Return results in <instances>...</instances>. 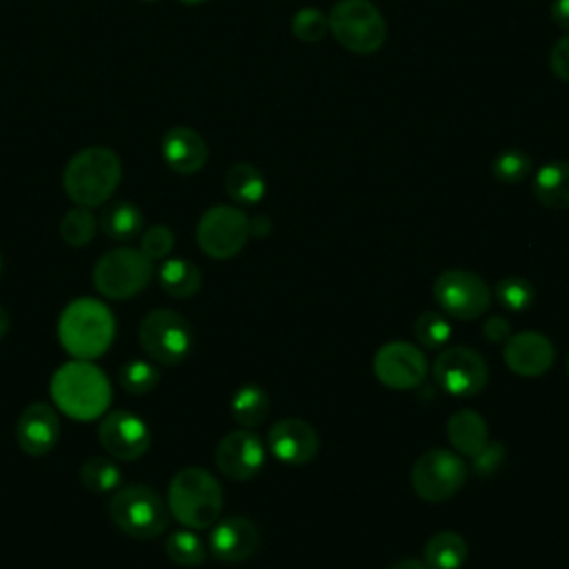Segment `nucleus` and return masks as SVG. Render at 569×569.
<instances>
[{
    "instance_id": "nucleus-33",
    "label": "nucleus",
    "mask_w": 569,
    "mask_h": 569,
    "mask_svg": "<svg viewBox=\"0 0 569 569\" xmlns=\"http://www.w3.org/2000/svg\"><path fill=\"white\" fill-rule=\"evenodd\" d=\"M529 171H531V158L518 149H507V151L498 153L491 162L493 178L505 184L522 182L529 176Z\"/></svg>"
},
{
    "instance_id": "nucleus-13",
    "label": "nucleus",
    "mask_w": 569,
    "mask_h": 569,
    "mask_svg": "<svg viewBox=\"0 0 569 569\" xmlns=\"http://www.w3.org/2000/svg\"><path fill=\"white\" fill-rule=\"evenodd\" d=\"M373 373L389 389H413L425 380L427 360L411 342L393 340L382 345L373 356Z\"/></svg>"
},
{
    "instance_id": "nucleus-7",
    "label": "nucleus",
    "mask_w": 569,
    "mask_h": 569,
    "mask_svg": "<svg viewBox=\"0 0 569 569\" xmlns=\"http://www.w3.org/2000/svg\"><path fill=\"white\" fill-rule=\"evenodd\" d=\"M153 260L142 249L118 247L102 253L93 267V284L107 298H131L149 284Z\"/></svg>"
},
{
    "instance_id": "nucleus-10",
    "label": "nucleus",
    "mask_w": 569,
    "mask_h": 569,
    "mask_svg": "<svg viewBox=\"0 0 569 569\" xmlns=\"http://www.w3.org/2000/svg\"><path fill=\"white\" fill-rule=\"evenodd\" d=\"M433 298L447 316L473 320L489 309L491 289L473 271L447 269L433 282Z\"/></svg>"
},
{
    "instance_id": "nucleus-18",
    "label": "nucleus",
    "mask_w": 569,
    "mask_h": 569,
    "mask_svg": "<svg viewBox=\"0 0 569 569\" xmlns=\"http://www.w3.org/2000/svg\"><path fill=\"white\" fill-rule=\"evenodd\" d=\"M258 547L260 531L244 516H231L220 520L209 536V549L222 562H242L251 558Z\"/></svg>"
},
{
    "instance_id": "nucleus-20",
    "label": "nucleus",
    "mask_w": 569,
    "mask_h": 569,
    "mask_svg": "<svg viewBox=\"0 0 569 569\" xmlns=\"http://www.w3.org/2000/svg\"><path fill=\"white\" fill-rule=\"evenodd\" d=\"M207 153L204 138L191 127L178 124L162 136V158L176 173L189 176L200 171L207 162Z\"/></svg>"
},
{
    "instance_id": "nucleus-45",
    "label": "nucleus",
    "mask_w": 569,
    "mask_h": 569,
    "mask_svg": "<svg viewBox=\"0 0 569 569\" xmlns=\"http://www.w3.org/2000/svg\"><path fill=\"white\" fill-rule=\"evenodd\" d=\"M140 2H158V0H140Z\"/></svg>"
},
{
    "instance_id": "nucleus-16",
    "label": "nucleus",
    "mask_w": 569,
    "mask_h": 569,
    "mask_svg": "<svg viewBox=\"0 0 569 569\" xmlns=\"http://www.w3.org/2000/svg\"><path fill=\"white\" fill-rule=\"evenodd\" d=\"M267 445L271 453L287 465H305L318 453L316 429L300 418H282L271 425Z\"/></svg>"
},
{
    "instance_id": "nucleus-1",
    "label": "nucleus",
    "mask_w": 569,
    "mask_h": 569,
    "mask_svg": "<svg viewBox=\"0 0 569 569\" xmlns=\"http://www.w3.org/2000/svg\"><path fill=\"white\" fill-rule=\"evenodd\" d=\"M120 158L107 147H87L78 151L64 167V193L80 207H98L107 202L120 184Z\"/></svg>"
},
{
    "instance_id": "nucleus-36",
    "label": "nucleus",
    "mask_w": 569,
    "mask_h": 569,
    "mask_svg": "<svg viewBox=\"0 0 569 569\" xmlns=\"http://www.w3.org/2000/svg\"><path fill=\"white\" fill-rule=\"evenodd\" d=\"M140 249L151 260L167 258L173 249V231L167 224H153L149 227L140 238Z\"/></svg>"
},
{
    "instance_id": "nucleus-22",
    "label": "nucleus",
    "mask_w": 569,
    "mask_h": 569,
    "mask_svg": "<svg viewBox=\"0 0 569 569\" xmlns=\"http://www.w3.org/2000/svg\"><path fill=\"white\" fill-rule=\"evenodd\" d=\"M533 196L547 209H569V162L542 164L533 176Z\"/></svg>"
},
{
    "instance_id": "nucleus-4",
    "label": "nucleus",
    "mask_w": 569,
    "mask_h": 569,
    "mask_svg": "<svg viewBox=\"0 0 569 569\" xmlns=\"http://www.w3.org/2000/svg\"><path fill=\"white\" fill-rule=\"evenodd\" d=\"M56 405L76 420L98 418L109 405V382L104 373L89 362H67L51 380Z\"/></svg>"
},
{
    "instance_id": "nucleus-19",
    "label": "nucleus",
    "mask_w": 569,
    "mask_h": 569,
    "mask_svg": "<svg viewBox=\"0 0 569 569\" xmlns=\"http://www.w3.org/2000/svg\"><path fill=\"white\" fill-rule=\"evenodd\" d=\"M58 436H60L58 413L44 402L29 405L16 422L18 447L29 456L49 453L58 442Z\"/></svg>"
},
{
    "instance_id": "nucleus-32",
    "label": "nucleus",
    "mask_w": 569,
    "mask_h": 569,
    "mask_svg": "<svg viewBox=\"0 0 569 569\" xmlns=\"http://www.w3.org/2000/svg\"><path fill=\"white\" fill-rule=\"evenodd\" d=\"M498 302L509 311H525L531 307L536 298V289L527 278L520 276H507L502 278L493 289Z\"/></svg>"
},
{
    "instance_id": "nucleus-2",
    "label": "nucleus",
    "mask_w": 569,
    "mask_h": 569,
    "mask_svg": "<svg viewBox=\"0 0 569 569\" xmlns=\"http://www.w3.org/2000/svg\"><path fill=\"white\" fill-rule=\"evenodd\" d=\"M113 316L111 311L93 300L78 298L64 307L58 320V338L67 353L89 360L102 356L113 340Z\"/></svg>"
},
{
    "instance_id": "nucleus-37",
    "label": "nucleus",
    "mask_w": 569,
    "mask_h": 569,
    "mask_svg": "<svg viewBox=\"0 0 569 569\" xmlns=\"http://www.w3.org/2000/svg\"><path fill=\"white\" fill-rule=\"evenodd\" d=\"M505 456H507V449L500 445V442H487L473 458H471V467H473V473L478 476H491L496 473L502 462H505Z\"/></svg>"
},
{
    "instance_id": "nucleus-35",
    "label": "nucleus",
    "mask_w": 569,
    "mask_h": 569,
    "mask_svg": "<svg viewBox=\"0 0 569 569\" xmlns=\"http://www.w3.org/2000/svg\"><path fill=\"white\" fill-rule=\"evenodd\" d=\"M120 385L124 391L133 393V396H140V393H147L156 387L158 382V369L149 362V360H129L120 373Z\"/></svg>"
},
{
    "instance_id": "nucleus-23",
    "label": "nucleus",
    "mask_w": 569,
    "mask_h": 569,
    "mask_svg": "<svg viewBox=\"0 0 569 569\" xmlns=\"http://www.w3.org/2000/svg\"><path fill=\"white\" fill-rule=\"evenodd\" d=\"M469 547L456 531H440L425 545V565L429 569H460L467 560Z\"/></svg>"
},
{
    "instance_id": "nucleus-46",
    "label": "nucleus",
    "mask_w": 569,
    "mask_h": 569,
    "mask_svg": "<svg viewBox=\"0 0 569 569\" xmlns=\"http://www.w3.org/2000/svg\"><path fill=\"white\" fill-rule=\"evenodd\" d=\"M567 371H569V358H567Z\"/></svg>"
},
{
    "instance_id": "nucleus-47",
    "label": "nucleus",
    "mask_w": 569,
    "mask_h": 569,
    "mask_svg": "<svg viewBox=\"0 0 569 569\" xmlns=\"http://www.w3.org/2000/svg\"><path fill=\"white\" fill-rule=\"evenodd\" d=\"M0 271H2V258H0Z\"/></svg>"
},
{
    "instance_id": "nucleus-44",
    "label": "nucleus",
    "mask_w": 569,
    "mask_h": 569,
    "mask_svg": "<svg viewBox=\"0 0 569 569\" xmlns=\"http://www.w3.org/2000/svg\"><path fill=\"white\" fill-rule=\"evenodd\" d=\"M178 2H182V4H202L207 0H178Z\"/></svg>"
},
{
    "instance_id": "nucleus-21",
    "label": "nucleus",
    "mask_w": 569,
    "mask_h": 569,
    "mask_svg": "<svg viewBox=\"0 0 569 569\" xmlns=\"http://www.w3.org/2000/svg\"><path fill=\"white\" fill-rule=\"evenodd\" d=\"M447 438L458 453L473 458L489 442V429L478 411L460 409L449 416Z\"/></svg>"
},
{
    "instance_id": "nucleus-11",
    "label": "nucleus",
    "mask_w": 569,
    "mask_h": 569,
    "mask_svg": "<svg viewBox=\"0 0 569 569\" xmlns=\"http://www.w3.org/2000/svg\"><path fill=\"white\" fill-rule=\"evenodd\" d=\"M249 238V218L244 211L231 204H216L207 209L196 227V240L200 249L216 258H233Z\"/></svg>"
},
{
    "instance_id": "nucleus-31",
    "label": "nucleus",
    "mask_w": 569,
    "mask_h": 569,
    "mask_svg": "<svg viewBox=\"0 0 569 569\" xmlns=\"http://www.w3.org/2000/svg\"><path fill=\"white\" fill-rule=\"evenodd\" d=\"M413 333L425 349H442L451 338V325L442 311H425L418 316Z\"/></svg>"
},
{
    "instance_id": "nucleus-34",
    "label": "nucleus",
    "mask_w": 569,
    "mask_h": 569,
    "mask_svg": "<svg viewBox=\"0 0 569 569\" xmlns=\"http://www.w3.org/2000/svg\"><path fill=\"white\" fill-rule=\"evenodd\" d=\"M329 31V16L316 7H302L291 16V33L302 42H320Z\"/></svg>"
},
{
    "instance_id": "nucleus-9",
    "label": "nucleus",
    "mask_w": 569,
    "mask_h": 569,
    "mask_svg": "<svg viewBox=\"0 0 569 569\" xmlns=\"http://www.w3.org/2000/svg\"><path fill=\"white\" fill-rule=\"evenodd\" d=\"M467 473V465L458 453L429 449L413 462L411 485L422 500L442 502L462 489Z\"/></svg>"
},
{
    "instance_id": "nucleus-28",
    "label": "nucleus",
    "mask_w": 569,
    "mask_h": 569,
    "mask_svg": "<svg viewBox=\"0 0 569 569\" xmlns=\"http://www.w3.org/2000/svg\"><path fill=\"white\" fill-rule=\"evenodd\" d=\"M96 227H98V222H96L93 213L89 211V207L78 204L64 213V218L60 222V236L71 247H84L93 240Z\"/></svg>"
},
{
    "instance_id": "nucleus-25",
    "label": "nucleus",
    "mask_w": 569,
    "mask_h": 569,
    "mask_svg": "<svg viewBox=\"0 0 569 569\" xmlns=\"http://www.w3.org/2000/svg\"><path fill=\"white\" fill-rule=\"evenodd\" d=\"M224 189L231 200L240 204H256L262 200L267 184L260 169L249 162H236L224 176Z\"/></svg>"
},
{
    "instance_id": "nucleus-17",
    "label": "nucleus",
    "mask_w": 569,
    "mask_h": 569,
    "mask_svg": "<svg viewBox=\"0 0 569 569\" xmlns=\"http://www.w3.org/2000/svg\"><path fill=\"white\" fill-rule=\"evenodd\" d=\"M553 345L538 331H520L507 338L502 358L507 367L525 378H536L553 365Z\"/></svg>"
},
{
    "instance_id": "nucleus-43",
    "label": "nucleus",
    "mask_w": 569,
    "mask_h": 569,
    "mask_svg": "<svg viewBox=\"0 0 569 569\" xmlns=\"http://www.w3.org/2000/svg\"><path fill=\"white\" fill-rule=\"evenodd\" d=\"M7 331H9V316H7V311L0 307V338H2Z\"/></svg>"
},
{
    "instance_id": "nucleus-40",
    "label": "nucleus",
    "mask_w": 569,
    "mask_h": 569,
    "mask_svg": "<svg viewBox=\"0 0 569 569\" xmlns=\"http://www.w3.org/2000/svg\"><path fill=\"white\" fill-rule=\"evenodd\" d=\"M551 20L569 31V0H553L551 4Z\"/></svg>"
},
{
    "instance_id": "nucleus-24",
    "label": "nucleus",
    "mask_w": 569,
    "mask_h": 569,
    "mask_svg": "<svg viewBox=\"0 0 569 569\" xmlns=\"http://www.w3.org/2000/svg\"><path fill=\"white\" fill-rule=\"evenodd\" d=\"M98 224L107 238L122 242V240L136 238L142 231L144 218H142V211L131 202H111L100 213Z\"/></svg>"
},
{
    "instance_id": "nucleus-8",
    "label": "nucleus",
    "mask_w": 569,
    "mask_h": 569,
    "mask_svg": "<svg viewBox=\"0 0 569 569\" xmlns=\"http://www.w3.org/2000/svg\"><path fill=\"white\" fill-rule=\"evenodd\" d=\"M138 340L147 356L158 365H178L193 345V331L187 318L173 309L149 311L138 327Z\"/></svg>"
},
{
    "instance_id": "nucleus-42",
    "label": "nucleus",
    "mask_w": 569,
    "mask_h": 569,
    "mask_svg": "<svg viewBox=\"0 0 569 569\" xmlns=\"http://www.w3.org/2000/svg\"><path fill=\"white\" fill-rule=\"evenodd\" d=\"M389 569H429L425 562H418L413 558H402L398 562H393Z\"/></svg>"
},
{
    "instance_id": "nucleus-30",
    "label": "nucleus",
    "mask_w": 569,
    "mask_h": 569,
    "mask_svg": "<svg viewBox=\"0 0 569 569\" xmlns=\"http://www.w3.org/2000/svg\"><path fill=\"white\" fill-rule=\"evenodd\" d=\"M167 556L176 562V565H184V567H196L202 565L207 558V549L202 545V540L191 533L189 529L182 531H173L167 542H164Z\"/></svg>"
},
{
    "instance_id": "nucleus-38",
    "label": "nucleus",
    "mask_w": 569,
    "mask_h": 569,
    "mask_svg": "<svg viewBox=\"0 0 569 569\" xmlns=\"http://www.w3.org/2000/svg\"><path fill=\"white\" fill-rule=\"evenodd\" d=\"M549 64H551V71L556 78L569 82V33L562 36L553 49H551V56H549Z\"/></svg>"
},
{
    "instance_id": "nucleus-39",
    "label": "nucleus",
    "mask_w": 569,
    "mask_h": 569,
    "mask_svg": "<svg viewBox=\"0 0 569 569\" xmlns=\"http://www.w3.org/2000/svg\"><path fill=\"white\" fill-rule=\"evenodd\" d=\"M482 333H485L487 340L502 345V342H507L511 329H509L507 318H502V316H489L487 322H485V327H482Z\"/></svg>"
},
{
    "instance_id": "nucleus-15",
    "label": "nucleus",
    "mask_w": 569,
    "mask_h": 569,
    "mask_svg": "<svg viewBox=\"0 0 569 569\" xmlns=\"http://www.w3.org/2000/svg\"><path fill=\"white\" fill-rule=\"evenodd\" d=\"M264 462L262 440L249 431L238 429L227 433L216 447V465L231 480L253 478Z\"/></svg>"
},
{
    "instance_id": "nucleus-29",
    "label": "nucleus",
    "mask_w": 569,
    "mask_h": 569,
    "mask_svg": "<svg viewBox=\"0 0 569 569\" xmlns=\"http://www.w3.org/2000/svg\"><path fill=\"white\" fill-rule=\"evenodd\" d=\"M80 480L89 491L107 493L120 485V471L109 458L91 456L80 469Z\"/></svg>"
},
{
    "instance_id": "nucleus-12",
    "label": "nucleus",
    "mask_w": 569,
    "mask_h": 569,
    "mask_svg": "<svg viewBox=\"0 0 569 569\" xmlns=\"http://www.w3.org/2000/svg\"><path fill=\"white\" fill-rule=\"evenodd\" d=\"M436 382L451 396L469 398L485 389L489 380V369L485 358L465 345L442 347L433 362Z\"/></svg>"
},
{
    "instance_id": "nucleus-14",
    "label": "nucleus",
    "mask_w": 569,
    "mask_h": 569,
    "mask_svg": "<svg viewBox=\"0 0 569 569\" xmlns=\"http://www.w3.org/2000/svg\"><path fill=\"white\" fill-rule=\"evenodd\" d=\"M98 438H100V445L107 449V453H111L113 458H120V460L140 458L149 449V442H151L144 420H140L131 411L107 413L100 420Z\"/></svg>"
},
{
    "instance_id": "nucleus-41",
    "label": "nucleus",
    "mask_w": 569,
    "mask_h": 569,
    "mask_svg": "<svg viewBox=\"0 0 569 569\" xmlns=\"http://www.w3.org/2000/svg\"><path fill=\"white\" fill-rule=\"evenodd\" d=\"M269 229H271V222L264 216L249 220V233H253V236H264V233H269Z\"/></svg>"
},
{
    "instance_id": "nucleus-3",
    "label": "nucleus",
    "mask_w": 569,
    "mask_h": 569,
    "mask_svg": "<svg viewBox=\"0 0 569 569\" xmlns=\"http://www.w3.org/2000/svg\"><path fill=\"white\" fill-rule=\"evenodd\" d=\"M169 509L189 529H207L222 511V489L202 467L180 469L167 491Z\"/></svg>"
},
{
    "instance_id": "nucleus-5",
    "label": "nucleus",
    "mask_w": 569,
    "mask_h": 569,
    "mask_svg": "<svg viewBox=\"0 0 569 569\" xmlns=\"http://www.w3.org/2000/svg\"><path fill=\"white\" fill-rule=\"evenodd\" d=\"M111 522L131 538L151 540L167 529V507L147 485H127L118 489L107 507Z\"/></svg>"
},
{
    "instance_id": "nucleus-27",
    "label": "nucleus",
    "mask_w": 569,
    "mask_h": 569,
    "mask_svg": "<svg viewBox=\"0 0 569 569\" xmlns=\"http://www.w3.org/2000/svg\"><path fill=\"white\" fill-rule=\"evenodd\" d=\"M233 420L240 427H258L269 416V396L258 385H244L231 400Z\"/></svg>"
},
{
    "instance_id": "nucleus-26",
    "label": "nucleus",
    "mask_w": 569,
    "mask_h": 569,
    "mask_svg": "<svg viewBox=\"0 0 569 569\" xmlns=\"http://www.w3.org/2000/svg\"><path fill=\"white\" fill-rule=\"evenodd\" d=\"M158 278H160L162 289L173 298H189V296L198 293V289L202 284L200 269L184 258L164 260Z\"/></svg>"
},
{
    "instance_id": "nucleus-6",
    "label": "nucleus",
    "mask_w": 569,
    "mask_h": 569,
    "mask_svg": "<svg viewBox=\"0 0 569 569\" xmlns=\"http://www.w3.org/2000/svg\"><path fill=\"white\" fill-rule=\"evenodd\" d=\"M333 38L351 53H376L387 38V22L371 0H338L329 13Z\"/></svg>"
}]
</instances>
